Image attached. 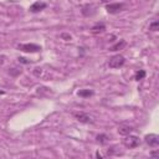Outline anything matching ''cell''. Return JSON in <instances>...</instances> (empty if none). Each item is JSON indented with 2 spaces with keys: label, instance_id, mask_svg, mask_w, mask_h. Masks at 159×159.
Instances as JSON below:
<instances>
[{
  "label": "cell",
  "instance_id": "obj_1",
  "mask_svg": "<svg viewBox=\"0 0 159 159\" xmlns=\"http://www.w3.org/2000/svg\"><path fill=\"white\" fill-rule=\"evenodd\" d=\"M124 62H125V58L122 55H114L109 58L108 65H109L111 68H119L124 65Z\"/></svg>",
  "mask_w": 159,
  "mask_h": 159
},
{
  "label": "cell",
  "instance_id": "obj_2",
  "mask_svg": "<svg viewBox=\"0 0 159 159\" xmlns=\"http://www.w3.org/2000/svg\"><path fill=\"white\" fill-rule=\"evenodd\" d=\"M139 138L138 137H135V135H129L128 134V137L123 140V144L127 147V148H129V149H133V148H135V147H138L139 145Z\"/></svg>",
  "mask_w": 159,
  "mask_h": 159
},
{
  "label": "cell",
  "instance_id": "obj_3",
  "mask_svg": "<svg viewBox=\"0 0 159 159\" xmlns=\"http://www.w3.org/2000/svg\"><path fill=\"white\" fill-rule=\"evenodd\" d=\"M17 48L24 52H37L41 50V47L36 43H21V45H17Z\"/></svg>",
  "mask_w": 159,
  "mask_h": 159
},
{
  "label": "cell",
  "instance_id": "obj_4",
  "mask_svg": "<svg viewBox=\"0 0 159 159\" xmlns=\"http://www.w3.org/2000/svg\"><path fill=\"white\" fill-rule=\"evenodd\" d=\"M73 117H75L77 120L82 122V123H93V122H94L93 117H91L89 114H87V113H84V112H76V113H73Z\"/></svg>",
  "mask_w": 159,
  "mask_h": 159
},
{
  "label": "cell",
  "instance_id": "obj_5",
  "mask_svg": "<svg viewBox=\"0 0 159 159\" xmlns=\"http://www.w3.org/2000/svg\"><path fill=\"white\" fill-rule=\"evenodd\" d=\"M123 9H124V5H123V4H120V2L108 4V5L106 6V10H107V12H109V14H117V12L122 11Z\"/></svg>",
  "mask_w": 159,
  "mask_h": 159
},
{
  "label": "cell",
  "instance_id": "obj_6",
  "mask_svg": "<svg viewBox=\"0 0 159 159\" xmlns=\"http://www.w3.org/2000/svg\"><path fill=\"white\" fill-rule=\"evenodd\" d=\"M144 139L149 147H158L159 144V137L157 134H147Z\"/></svg>",
  "mask_w": 159,
  "mask_h": 159
},
{
  "label": "cell",
  "instance_id": "obj_7",
  "mask_svg": "<svg viewBox=\"0 0 159 159\" xmlns=\"http://www.w3.org/2000/svg\"><path fill=\"white\" fill-rule=\"evenodd\" d=\"M45 7H46V4H45V2H42V1H36V2H34V4L30 6V11H31V12H39V11L43 10Z\"/></svg>",
  "mask_w": 159,
  "mask_h": 159
},
{
  "label": "cell",
  "instance_id": "obj_8",
  "mask_svg": "<svg viewBox=\"0 0 159 159\" xmlns=\"http://www.w3.org/2000/svg\"><path fill=\"white\" fill-rule=\"evenodd\" d=\"M104 30H106V26H104L103 24H96L94 26H92V29H91V32H92L93 35H98V34L103 32Z\"/></svg>",
  "mask_w": 159,
  "mask_h": 159
},
{
  "label": "cell",
  "instance_id": "obj_9",
  "mask_svg": "<svg viewBox=\"0 0 159 159\" xmlns=\"http://www.w3.org/2000/svg\"><path fill=\"white\" fill-rule=\"evenodd\" d=\"M133 130V128L130 127V125H119L118 127V133L119 134H122V135H128V134H130V132Z\"/></svg>",
  "mask_w": 159,
  "mask_h": 159
},
{
  "label": "cell",
  "instance_id": "obj_10",
  "mask_svg": "<svg viewBox=\"0 0 159 159\" xmlns=\"http://www.w3.org/2000/svg\"><path fill=\"white\" fill-rule=\"evenodd\" d=\"M125 41L124 40H120L119 42H117V43H114L112 47H111V51H118V50H122L124 46H125Z\"/></svg>",
  "mask_w": 159,
  "mask_h": 159
},
{
  "label": "cell",
  "instance_id": "obj_11",
  "mask_svg": "<svg viewBox=\"0 0 159 159\" xmlns=\"http://www.w3.org/2000/svg\"><path fill=\"white\" fill-rule=\"evenodd\" d=\"M93 94V92L91 91V89H81V91H78V96L80 97H91Z\"/></svg>",
  "mask_w": 159,
  "mask_h": 159
},
{
  "label": "cell",
  "instance_id": "obj_12",
  "mask_svg": "<svg viewBox=\"0 0 159 159\" xmlns=\"http://www.w3.org/2000/svg\"><path fill=\"white\" fill-rule=\"evenodd\" d=\"M145 77V71L144 70H139L137 73H135V80L139 81V80H143Z\"/></svg>",
  "mask_w": 159,
  "mask_h": 159
},
{
  "label": "cell",
  "instance_id": "obj_13",
  "mask_svg": "<svg viewBox=\"0 0 159 159\" xmlns=\"http://www.w3.org/2000/svg\"><path fill=\"white\" fill-rule=\"evenodd\" d=\"M97 140H98L99 143L104 144V143H107V140H108V137H107L106 134H99V135H97Z\"/></svg>",
  "mask_w": 159,
  "mask_h": 159
},
{
  "label": "cell",
  "instance_id": "obj_14",
  "mask_svg": "<svg viewBox=\"0 0 159 159\" xmlns=\"http://www.w3.org/2000/svg\"><path fill=\"white\" fill-rule=\"evenodd\" d=\"M149 30H152V31H157V30H159V21H154V22H152V24L149 25Z\"/></svg>",
  "mask_w": 159,
  "mask_h": 159
},
{
  "label": "cell",
  "instance_id": "obj_15",
  "mask_svg": "<svg viewBox=\"0 0 159 159\" xmlns=\"http://www.w3.org/2000/svg\"><path fill=\"white\" fill-rule=\"evenodd\" d=\"M19 61H20L21 63H30V61H27V60L24 58V57H19Z\"/></svg>",
  "mask_w": 159,
  "mask_h": 159
},
{
  "label": "cell",
  "instance_id": "obj_16",
  "mask_svg": "<svg viewBox=\"0 0 159 159\" xmlns=\"http://www.w3.org/2000/svg\"><path fill=\"white\" fill-rule=\"evenodd\" d=\"M4 60H5V56L4 55H0V65L4 63Z\"/></svg>",
  "mask_w": 159,
  "mask_h": 159
},
{
  "label": "cell",
  "instance_id": "obj_17",
  "mask_svg": "<svg viewBox=\"0 0 159 159\" xmlns=\"http://www.w3.org/2000/svg\"><path fill=\"white\" fill-rule=\"evenodd\" d=\"M62 37H63V39H67V40H71V36H70V35H66V34H63Z\"/></svg>",
  "mask_w": 159,
  "mask_h": 159
},
{
  "label": "cell",
  "instance_id": "obj_18",
  "mask_svg": "<svg viewBox=\"0 0 159 159\" xmlns=\"http://www.w3.org/2000/svg\"><path fill=\"white\" fill-rule=\"evenodd\" d=\"M96 157H97V158H102L103 155H102V154H99V152H97V153H96Z\"/></svg>",
  "mask_w": 159,
  "mask_h": 159
},
{
  "label": "cell",
  "instance_id": "obj_19",
  "mask_svg": "<svg viewBox=\"0 0 159 159\" xmlns=\"http://www.w3.org/2000/svg\"><path fill=\"white\" fill-rule=\"evenodd\" d=\"M101 1H102V2H108L109 0H101Z\"/></svg>",
  "mask_w": 159,
  "mask_h": 159
},
{
  "label": "cell",
  "instance_id": "obj_20",
  "mask_svg": "<svg viewBox=\"0 0 159 159\" xmlns=\"http://www.w3.org/2000/svg\"><path fill=\"white\" fill-rule=\"evenodd\" d=\"M2 93H4V92H2V91H0V94H2Z\"/></svg>",
  "mask_w": 159,
  "mask_h": 159
}]
</instances>
